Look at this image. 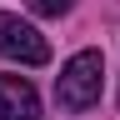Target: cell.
<instances>
[{"mask_svg":"<svg viewBox=\"0 0 120 120\" xmlns=\"http://www.w3.org/2000/svg\"><path fill=\"white\" fill-rule=\"evenodd\" d=\"M100 80H105V55L100 50H75L65 65H60V75H55L60 110H70V115L90 110V105L100 100Z\"/></svg>","mask_w":120,"mask_h":120,"instance_id":"1","label":"cell"},{"mask_svg":"<svg viewBox=\"0 0 120 120\" xmlns=\"http://www.w3.org/2000/svg\"><path fill=\"white\" fill-rule=\"evenodd\" d=\"M75 0H25V10L30 15H45V20H60V15H70Z\"/></svg>","mask_w":120,"mask_h":120,"instance_id":"4","label":"cell"},{"mask_svg":"<svg viewBox=\"0 0 120 120\" xmlns=\"http://www.w3.org/2000/svg\"><path fill=\"white\" fill-rule=\"evenodd\" d=\"M0 120H40V95L25 75H0Z\"/></svg>","mask_w":120,"mask_h":120,"instance_id":"3","label":"cell"},{"mask_svg":"<svg viewBox=\"0 0 120 120\" xmlns=\"http://www.w3.org/2000/svg\"><path fill=\"white\" fill-rule=\"evenodd\" d=\"M0 55H5V60H20V65H45V60H50V45H45V35L30 20L0 10Z\"/></svg>","mask_w":120,"mask_h":120,"instance_id":"2","label":"cell"}]
</instances>
